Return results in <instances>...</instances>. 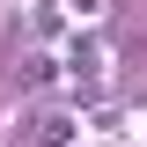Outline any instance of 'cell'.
Wrapping results in <instances>:
<instances>
[{"instance_id":"cell-1","label":"cell","mask_w":147,"mask_h":147,"mask_svg":"<svg viewBox=\"0 0 147 147\" xmlns=\"http://www.w3.org/2000/svg\"><path fill=\"white\" fill-rule=\"evenodd\" d=\"M52 81H59V59L52 52H30L22 59V88H52Z\"/></svg>"},{"instance_id":"cell-2","label":"cell","mask_w":147,"mask_h":147,"mask_svg":"<svg viewBox=\"0 0 147 147\" xmlns=\"http://www.w3.org/2000/svg\"><path fill=\"white\" fill-rule=\"evenodd\" d=\"M66 74H74V81H96V74H103V52H96V44H74Z\"/></svg>"},{"instance_id":"cell-3","label":"cell","mask_w":147,"mask_h":147,"mask_svg":"<svg viewBox=\"0 0 147 147\" xmlns=\"http://www.w3.org/2000/svg\"><path fill=\"white\" fill-rule=\"evenodd\" d=\"M74 140H81V125L59 110V118H52V132H44V147H74Z\"/></svg>"}]
</instances>
